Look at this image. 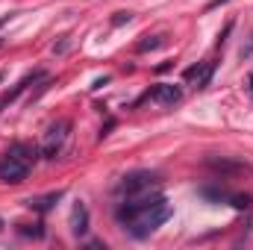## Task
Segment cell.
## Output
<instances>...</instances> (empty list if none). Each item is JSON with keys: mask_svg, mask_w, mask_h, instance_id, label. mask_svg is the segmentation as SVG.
Returning a JSON list of instances; mask_svg holds the SVG:
<instances>
[{"mask_svg": "<svg viewBox=\"0 0 253 250\" xmlns=\"http://www.w3.org/2000/svg\"><path fill=\"white\" fill-rule=\"evenodd\" d=\"M59 200H62V191H50V194H44V197H30L27 206L36 209V212H50Z\"/></svg>", "mask_w": 253, "mask_h": 250, "instance_id": "obj_9", "label": "cell"}, {"mask_svg": "<svg viewBox=\"0 0 253 250\" xmlns=\"http://www.w3.org/2000/svg\"><path fill=\"white\" fill-rule=\"evenodd\" d=\"M156 47H162V36H144V39L135 44L138 53H147V50H156Z\"/></svg>", "mask_w": 253, "mask_h": 250, "instance_id": "obj_11", "label": "cell"}, {"mask_svg": "<svg viewBox=\"0 0 253 250\" xmlns=\"http://www.w3.org/2000/svg\"><path fill=\"white\" fill-rule=\"evenodd\" d=\"M251 53H253V36H251V44H248V47H242V59H248Z\"/></svg>", "mask_w": 253, "mask_h": 250, "instance_id": "obj_15", "label": "cell"}, {"mask_svg": "<svg viewBox=\"0 0 253 250\" xmlns=\"http://www.w3.org/2000/svg\"><path fill=\"white\" fill-rule=\"evenodd\" d=\"M156 186H159V174H153V171H132V174H126L124 180L118 183V194L129 197V194L153 191Z\"/></svg>", "mask_w": 253, "mask_h": 250, "instance_id": "obj_3", "label": "cell"}, {"mask_svg": "<svg viewBox=\"0 0 253 250\" xmlns=\"http://www.w3.org/2000/svg\"><path fill=\"white\" fill-rule=\"evenodd\" d=\"M68 129H71L68 121H56V124L47 129V138H44V147H42V156L44 159H56L62 153L65 141H68Z\"/></svg>", "mask_w": 253, "mask_h": 250, "instance_id": "obj_4", "label": "cell"}, {"mask_svg": "<svg viewBox=\"0 0 253 250\" xmlns=\"http://www.w3.org/2000/svg\"><path fill=\"white\" fill-rule=\"evenodd\" d=\"M147 97L153 103H159V106H174V103L183 100V88L180 85H171V83H159V85H153L147 91Z\"/></svg>", "mask_w": 253, "mask_h": 250, "instance_id": "obj_5", "label": "cell"}, {"mask_svg": "<svg viewBox=\"0 0 253 250\" xmlns=\"http://www.w3.org/2000/svg\"><path fill=\"white\" fill-rule=\"evenodd\" d=\"M18 233H21V236H33V239H42V236H44L42 224H33V227H30V224H18Z\"/></svg>", "mask_w": 253, "mask_h": 250, "instance_id": "obj_13", "label": "cell"}, {"mask_svg": "<svg viewBox=\"0 0 253 250\" xmlns=\"http://www.w3.org/2000/svg\"><path fill=\"white\" fill-rule=\"evenodd\" d=\"M200 197H206L212 203H224V200H230V191L221 186H203L200 188Z\"/></svg>", "mask_w": 253, "mask_h": 250, "instance_id": "obj_10", "label": "cell"}, {"mask_svg": "<svg viewBox=\"0 0 253 250\" xmlns=\"http://www.w3.org/2000/svg\"><path fill=\"white\" fill-rule=\"evenodd\" d=\"M132 21V12H115V18H112V27H124Z\"/></svg>", "mask_w": 253, "mask_h": 250, "instance_id": "obj_14", "label": "cell"}, {"mask_svg": "<svg viewBox=\"0 0 253 250\" xmlns=\"http://www.w3.org/2000/svg\"><path fill=\"white\" fill-rule=\"evenodd\" d=\"M212 74H215V62H203V65H191L186 68V80L194 83V88H206L209 85V80H212Z\"/></svg>", "mask_w": 253, "mask_h": 250, "instance_id": "obj_6", "label": "cell"}, {"mask_svg": "<svg viewBox=\"0 0 253 250\" xmlns=\"http://www.w3.org/2000/svg\"><path fill=\"white\" fill-rule=\"evenodd\" d=\"M224 3H230V0H212V3L206 6V9H218V6H224Z\"/></svg>", "mask_w": 253, "mask_h": 250, "instance_id": "obj_16", "label": "cell"}, {"mask_svg": "<svg viewBox=\"0 0 253 250\" xmlns=\"http://www.w3.org/2000/svg\"><path fill=\"white\" fill-rule=\"evenodd\" d=\"M6 21H9V15H3V18H0V27H3V24H6Z\"/></svg>", "mask_w": 253, "mask_h": 250, "instance_id": "obj_17", "label": "cell"}, {"mask_svg": "<svg viewBox=\"0 0 253 250\" xmlns=\"http://www.w3.org/2000/svg\"><path fill=\"white\" fill-rule=\"evenodd\" d=\"M171 218V203L162 197V200H156L153 206H147L144 212H138L129 224H126L124 230L132 236V239H147L150 233H156L165 221Z\"/></svg>", "mask_w": 253, "mask_h": 250, "instance_id": "obj_2", "label": "cell"}, {"mask_svg": "<svg viewBox=\"0 0 253 250\" xmlns=\"http://www.w3.org/2000/svg\"><path fill=\"white\" fill-rule=\"evenodd\" d=\"M39 159V150L27 141H15L3 156H0V183H9V186H18L30 177V168L36 165Z\"/></svg>", "mask_w": 253, "mask_h": 250, "instance_id": "obj_1", "label": "cell"}, {"mask_svg": "<svg viewBox=\"0 0 253 250\" xmlns=\"http://www.w3.org/2000/svg\"><path fill=\"white\" fill-rule=\"evenodd\" d=\"M42 77H44L42 71H33V74H27V77H24V80H21V83H18V85H15L12 91H6V94H0V109H3L6 103H12V100H15V97H18V94H21V91H24L27 85H33V83H36V80H42Z\"/></svg>", "mask_w": 253, "mask_h": 250, "instance_id": "obj_8", "label": "cell"}, {"mask_svg": "<svg viewBox=\"0 0 253 250\" xmlns=\"http://www.w3.org/2000/svg\"><path fill=\"white\" fill-rule=\"evenodd\" d=\"M71 233L80 239V236H85L88 233V209H85V203H74V209H71Z\"/></svg>", "mask_w": 253, "mask_h": 250, "instance_id": "obj_7", "label": "cell"}, {"mask_svg": "<svg viewBox=\"0 0 253 250\" xmlns=\"http://www.w3.org/2000/svg\"><path fill=\"white\" fill-rule=\"evenodd\" d=\"M0 230H3V221H0Z\"/></svg>", "mask_w": 253, "mask_h": 250, "instance_id": "obj_18", "label": "cell"}, {"mask_svg": "<svg viewBox=\"0 0 253 250\" xmlns=\"http://www.w3.org/2000/svg\"><path fill=\"white\" fill-rule=\"evenodd\" d=\"M206 165H209V168H215V171H239V168H242L239 162H230V159H215V156H212Z\"/></svg>", "mask_w": 253, "mask_h": 250, "instance_id": "obj_12", "label": "cell"}]
</instances>
